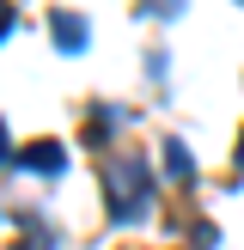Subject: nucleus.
I'll return each instance as SVG.
<instances>
[{"instance_id":"nucleus-4","label":"nucleus","mask_w":244,"mask_h":250,"mask_svg":"<svg viewBox=\"0 0 244 250\" xmlns=\"http://www.w3.org/2000/svg\"><path fill=\"white\" fill-rule=\"evenodd\" d=\"M165 171H171L177 183H189V177H195V165H189V153H183V146H165Z\"/></svg>"},{"instance_id":"nucleus-7","label":"nucleus","mask_w":244,"mask_h":250,"mask_svg":"<svg viewBox=\"0 0 244 250\" xmlns=\"http://www.w3.org/2000/svg\"><path fill=\"white\" fill-rule=\"evenodd\" d=\"M238 165H244V141H238Z\"/></svg>"},{"instance_id":"nucleus-3","label":"nucleus","mask_w":244,"mask_h":250,"mask_svg":"<svg viewBox=\"0 0 244 250\" xmlns=\"http://www.w3.org/2000/svg\"><path fill=\"white\" fill-rule=\"evenodd\" d=\"M49 31H55L61 49H80V43H85V19H73V12H55V19H49Z\"/></svg>"},{"instance_id":"nucleus-5","label":"nucleus","mask_w":244,"mask_h":250,"mask_svg":"<svg viewBox=\"0 0 244 250\" xmlns=\"http://www.w3.org/2000/svg\"><path fill=\"white\" fill-rule=\"evenodd\" d=\"M12 19H19V12H12V6H0V37L12 31Z\"/></svg>"},{"instance_id":"nucleus-1","label":"nucleus","mask_w":244,"mask_h":250,"mask_svg":"<svg viewBox=\"0 0 244 250\" xmlns=\"http://www.w3.org/2000/svg\"><path fill=\"white\" fill-rule=\"evenodd\" d=\"M110 195H116V202H110V208H116V220H134V214H141V208H146V195H153V189H146V165H141V159H122V165H110Z\"/></svg>"},{"instance_id":"nucleus-2","label":"nucleus","mask_w":244,"mask_h":250,"mask_svg":"<svg viewBox=\"0 0 244 250\" xmlns=\"http://www.w3.org/2000/svg\"><path fill=\"white\" fill-rule=\"evenodd\" d=\"M19 159H24V165H31V171H43V177H55V171L67 165V159H61V146H55V141H31V146H24Z\"/></svg>"},{"instance_id":"nucleus-6","label":"nucleus","mask_w":244,"mask_h":250,"mask_svg":"<svg viewBox=\"0 0 244 250\" xmlns=\"http://www.w3.org/2000/svg\"><path fill=\"white\" fill-rule=\"evenodd\" d=\"M0 159H6V122H0Z\"/></svg>"}]
</instances>
